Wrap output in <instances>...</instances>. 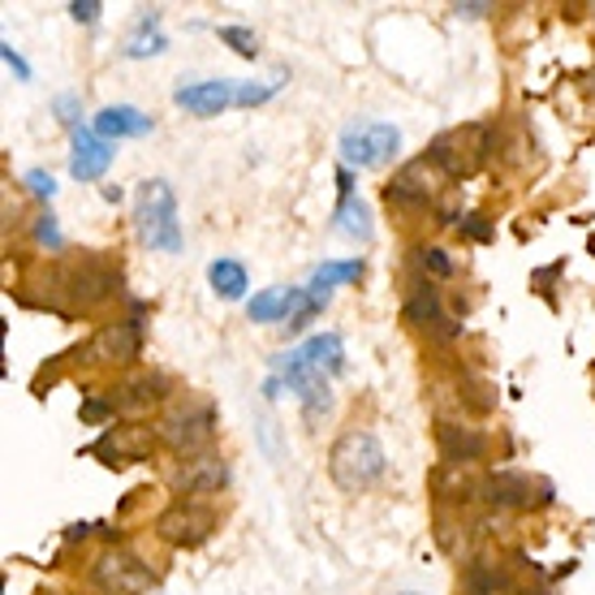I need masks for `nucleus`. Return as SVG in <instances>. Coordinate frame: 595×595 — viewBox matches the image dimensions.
<instances>
[{"mask_svg": "<svg viewBox=\"0 0 595 595\" xmlns=\"http://www.w3.org/2000/svg\"><path fill=\"white\" fill-rule=\"evenodd\" d=\"M121 289V272L96 250L48 268V302L61 311H96Z\"/></svg>", "mask_w": 595, "mask_h": 595, "instance_id": "1", "label": "nucleus"}, {"mask_svg": "<svg viewBox=\"0 0 595 595\" xmlns=\"http://www.w3.org/2000/svg\"><path fill=\"white\" fill-rule=\"evenodd\" d=\"M388 471V458H384V445L375 441V432H342L329 449V475L342 492H367L375 487Z\"/></svg>", "mask_w": 595, "mask_h": 595, "instance_id": "2", "label": "nucleus"}, {"mask_svg": "<svg viewBox=\"0 0 595 595\" xmlns=\"http://www.w3.org/2000/svg\"><path fill=\"white\" fill-rule=\"evenodd\" d=\"M134 234L142 246L177 255L182 250V225H177V195L169 190V182H142L138 199H134Z\"/></svg>", "mask_w": 595, "mask_h": 595, "instance_id": "3", "label": "nucleus"}, {"mask_svg": "<svg viewBox=\"0 0 595 595\" xmlns=\"http://www.w3.org/2000/svg\"><path fill=\"white\" fill-rule=\"evenodd\" d=\"M216 406L212 401H186V406H177V410H169L164 419H160V427H156V436L173 449V454H182V458H195V454H208V445H212V436H216Z\"/></svg>", "mask_w": 595, "mask_h": 595, "instance_id": "4", "label": "nucleus"}, {"mask_svg": "<svg viewBox=\"0 0 595 595\" xmlns=\"http://www.w3.org/2000/svg\"><path fill=\"white\" fill-rule=\"evenodd\" d=\"M401 147V129L388 121H350L337 138L346 169H384Z\"/></svg>", "mask_w": 595, "mask_h": 595, "instance_id": "5", "label": "nucleus"}, {"mask_svg": "<svg viewBox=\"0 0 595 595\" xmlns=\"http://www.w3.org/2000/svg\"><path fill=\"white\" fill-rule=\"evenodd\" d=\"M487 151H492V129L487 125H462V129L441 134L427 147V160L441 169V177H471L487 160Z\"/></svg>", "mask_w": 595, "mask_h": 595, "instance_id": "6", "label": "nucleus"}, {"mask_svg": "<svg viewBox=\"0 0 595 595\" xmlns=\"http://www.w3.org/2000/svg\"><path fill=\"white\" fill-rule=\"evenodd\" d=\"M216 522H221L216 505H208V500L195 496V500H173V505L160 513L156 531H160V540L173 544V548H195V544H203V540L216 531Z\"/></svg>", "mask_w": 595, "mask_h": 595, "instance_id": "7", "label": "nucleus"}, {"mask_svg": "<svg viewBox=\"0 0 595 595\" xmlns=\"http://www.w3.org/2000/svg\"><path fill=\"white\" fill-rule=\"evenodd\" d=\"M91 583L104 595H147L156 587V570L121 548H109L104 557H96L91 566Z\"/></svg>", "mask_w": 595, "mask_h": 595, "instance_id": "8", "label": "nucleus"}, {"mask_svg": "<svg viewBox=\"0 0 595 595\" xmlns=\"http://www.w3.org/2000/svg\"><path fill=\"white\" fill-rule=\"evenodd\" d=\"M230 483V462L221 458V454H195V458H186L173 475H169V487L177 492V500H195V496H212V492H221Z\"/></svg>", "mask_w": 595, "mask_h": 595, "instance_id": "9", "label": "nucleus"}, {"mask_svg": "<svg viewBox=\"0 0 595 595\" xmlns=\"http://www.w3.org/2000/svg\"><path fill=\"white\" fill-rule=\"evenodd\" d=\"M436 186H441V169L423 156V160H410L393 173V182L384 186V199L397 208H427L436 199Z\"/></svg>", "mask_w": 595, "mask_h": 595, "instance_id": "10", "label": "nucleus"}, {"mask_svg": "<svg viewBox=\"0 0 595 595\" xmlns=\"http://www.w3.org/2000/svg\"><path fill=\"white\" fill-rule=\"evenodd\" d=\"M483 492H487V500H492V505H509V509L544 505V500L553 496V487H548V483L522 475V471H496V475H487Z\"/></svg>", "mask_w": 595, "mask_h": 595, "instance_id": "11", "label": "nucleus"}, {"mask_svg": "<svg viewBox=\"0 0 595 595\" xmlns=\"http://www.w3.org/2000/svg\"><path fill=\"white\" fill-rule=\"evenodd\" d=\"M406 320L414 324V329H423V333H432V337H458V324L445 315V307H441V294L432 289V281H414L410 285V298H406Z\"/></svg>", "mask_w": 595, "mask_h": 595, "instance_id": "12", "label": "nucleus"}, {"mask_svg": "<svg viewBox=\"0 0 595 595\" xmlns=\"http://www.w3.org/2000/svg\"><path fill=\"white\" fill-rule=\"evenodd\" d=\"M109 164H113V142H109V138H100L96 129L78 125V129H74V160H70V177H74V182H100V177L109 173Z\"/></svg>", "mask_w": 595, "mask_h": 595, "instance_id": "13", "label": "nucleus"}, {"mask_svg": "<svg viewBox=\"0 0 595 595\" xmlns=\"http://www.w3.org/2000/svg\"><path fill=\"white\" fill-rule=\"evenodd\" d=\"M142 350V324L138 320H121V324H109L91 337L87 346V358L91 362H134Z\"/></svg>", "mask_w": 595, "mask_h": 595, "instance_id": "14", "label": "nucleus"}, {"mask_svg": "<svg viewBox=\"0 0 595 595\" xmlns=\"http://www.w3.org/2000/svg\"><path fill=\"white\" fill-rule=\"evenodd\" d=\"M156 432H147V427H113V432H104L100 441H96V458H109V467H129V462H142L151 449H156Z\"/></svg>", "mask_w": 595, "mask_h": 595, "instance_id": "15", "label": "nucleus"}, {"mask_svg": "<svg viewBox=\"0 0 595 595\" xmlns=\"http://www.w3.org/2000/svg\"><path fill=\"white\" fill-rule=\"evenodd\" d=\"M238 96V83H225V78H212V83H195V87H177L173 104L186 109L190 117H221Z\"/></svg>", "mask_w": 595, "mask_h": 595, "instance_id": "16", "label": "nucleus"}, {"mask_svg": "<svg viewBox=\"0 0 595 595\" xmlns=\"http://www.w3.org/2000/svg\"><path fill=\"white\" fill-rule=\"evenodd\" d=\"M302 302H307V289H285V285H276V289L255 294V298L246 302V315H250V324H276V320H294V315L302 311Z\"/></svg>", "mask_w": 595, "mask_h": 595, "instance_id": "17", "label": "nucleus"}, {"mask_svg": "<svg viewBox=\"0 0 595 595\" xmlns=\"http://www.w3.org/2000/svg\"><path fill=\"white\" fill-rule=\"evenodd\" d=\"M169 397V380L164 375H134L113 388V410H125V414H138V410H151Z\"/></svg>", "mask_w": 595, "mask_h": 595, "instance_id": "18", "label": "nucleus"}, {"mask_svg": "<svg viewBox=\"0 0 595 595\" xmlns=\"http://www.w3.org/2000/svg\"><path fill=\"white\" fill-rule=\"evenodd\" d=\"M436 436H441V454H445V462H449V467H471V462H479V458L487 454V436L475 432V427H462V423H441V427H436Z\"/></svg>", "mask_w": 595, "mask_h": 595, "instance_id": "19", "label": "nucleus"}, {"mask_svg": "<svg viewBox=\"0 0 595 595\" xmlns=\"http://www.w3.org/2000/svg\"><path fill=\"white\" fill-rule=\"evenodd\" d=\"M509 592H513V574L500 561L479 557V561H471L462 570V595H509Z\"/></svg>", "mask_w": 595, "mask_h": 595, "instance_id": "20", "label": "nucleus"}, {"mask_svg": "<svg viewBox=\"0 0 595 595\" xmlns=\"http://www.w3.org/2000/svg\"><path fill=\"white\" fill-rule=\"evenodd\" d=\"M100 138H138V134H147L151 129V117L147 113H138L134 104H109V109H100L96 113V125H91Z\"/></svg>", "mask_w": 595, "mask_h": 595, "instance_id": "21", "label": "nucleus"}, {"mask_svg": "<svg viewBox=\"0 0 595 595\" xmlns=\"http://www.w3.org/2000/svg\"><path fill=\"white\" fill-rule=\"evenodd\" d=\"M298 358H302L307 367L324 371V375H337V371L346 367V346H342V333H320V337L302 342V346H298Z\"/></svg>", "mask_w": 595, "mask_h": 595, "instance_id": "22", "label": "nucleus"}, {"mask_svg": "<svg viewBox=\"0 0 595 595\" xmlns=\"http://www.w3.org/2000/svg\"><path fill=\"white\" fill-rule=\"evenodd\" d=\"M208 281H212V289H216L225 302H238V298H246V289H250L246 268H241L238 259H216V263L208 268Z\"/></svg>", "mask_w": 595, "mask_h": 595, "instance_id": "23", "label": "nucleus"}, {"mask_svg": "<svg viewBox=\"0 0 595 595\" xmlns=\"http://www.w3.org/2000/svg\"><path fill=\"white\" fill-rule=\"evenodd\" d=\"M156 26H160V13H156V9H151V13H142V17H138V30H134V39L125 44V57L142 61V57H156V52H164V48H169V39H164Z\"/></svg>", "mask_w": 595, "mask_h": 595, "instance_id": "24", "label": "nucleus"}, {"mask_svg": "<svg viewBox=\"0 0 595 595\" xmlns=\"http://www.w3.org/2000/svg\"><path fill=\"white\" fill-rule=\"evenodd\" d=\"M362 276V259H346V263H320L315 268V276H311V294H329V289H337V285H350Z\"/></svg>", "mask_w": 595, "mask_h": 595, "instance_id": "25", "label": "nucleus"}, {"mask_svg": "<svg viewBox=\"0 0 595 595\" xmlns=\"http://www.w3.org/2000/svg\"><path fill=\"white\" fill-rule=\"evenodd\" d=\"M333 221H337V234L358 238V241H371V212H367L362 199H342V208H337Z\"/></svg>", "mask_w": 595, "mask_h": 595, "instance_id": "26", "label": "nucleus"}, {"mask_svg": "<svg viewBox=\"0 0 595 595\" xmlns=\"http://www.w3.org/2000/svg\"><path fill=\"white\" fill-rule=\"evenodd\" d=\"M414 263H419L427 276H441V281L458 272V263H454V259H449L441 246H419V250H414Z\"/></svg>", "mask_w": 595, "mask_h": 595, "instance_id": "27", "label": "nucleus"}, {"mask_svg": "<svg viewBox=\"0 0 595 595\" xmlns=\"http://www.w3.org/2000/svg\"><path fill=\"white\" fill-rule=\"evenodd\" d=\"M221 39H225L238 57H246V61L259 57V39H255V30H246V26H221Z\"/></svg>", "mask_w": 595, "mask_h": 595, "instance_id": "28", "label": "nucleus"}, {"mask_svg": "<svg viewBox=\"0 0 595 595\" xmlns=\"http://www.w3.org/2000/svg\"><path fill=\"white\" fill-rule=\"evenodd\" d=\"M276 91H281V78H276V83H263V87H255V83H238V96H234V104H238V109H255V104L272 100Z\"/></svg>", "mask_w": 595, "mask_h": 595, "instance_id": "29", "label": "nucleus"}, {"mask_svg": "<svg viewBox=\"0 0 595 595\" xmlns=\"http://www.w3.org/2000/svg\"><path fill=\"white\" fill-rule=\"evenodd\" d=\"M35 241H39V246H48V250H61V246H65V238H61V230H57V216H52V212L35 216Z\"/></svg>", "mask_w": 595, "mask_h": 595, "instance_id": "30", "label": "nucleus"}, {"mask_svg": "<svg viewBox=\"0 0 595 595\" xmlns=\"http://www.w3.org/2000/svg\"><path fill=\"white\" fill-rule=\"evenodd\" d=\"M22 182H26V190H30L35 199H52V195H57V182H52V173H44V169H30Z\"/></svg>", "mask_w": 595, "mask_h": 595, "instance_id": "31", "label": "nucleus"}, {"mask_svg": "<svg viewBox=\"0 0 595 595\" xmlns=\"http://www.w3.org/2000/svg\"><path fill=\"white\" fill-rule=\"evenodd\" d=\"M0 57H4V65H9V70H13L17 78H22V83H30V78H35V70L26 65V57H22V52H17L13 44H0Z\"/></svg>", "mask_w": 595, "mask_h": 595, "instance_id": "32", "label": "nucleus"}, {"mask_svg": "<svg viewBox=\"0 0 595 595\" xmlns=\"http://www.w3.org/2000/svg\"><path fill=\"white\" fill-rule=\"evenodd\" d=\"M70 13H74V22H87V26H91V22H100L104 4H100V0H74Z\"/></svg>", "mask_w": 595, "mask_h": 595, "instance_id": "33", "label": "nucleus"}, {"mask_svg": "<svg viewBox=\"0 0 595 595\" xmlns=\"http://www.w3.org/2000/svg\"><path fill=\"white\" fill-rule=\"evenodd\" d=\"M78 414H83V423H100V419H109V414H117V410H113L109 397H96V401H87Z\"/></svg>", "mask_w": 595, "mask_h": 595, "instance_id": "34", "label": "nucleus"}, {"mask_svg": "<svg viewBox=\"0 0 595 595\" xmlns=\"http://www.w3.org/2000/svg\"><path fill=\"white\" fill-rule=\"evenodd\" d=\"M52 109L61 113L65 125H74V129H78V96H57V104H52Z\"/></svg>", "mask_w": 595, "mask_h": 595, "instance_id": "35", "label": "nucleus"}, {"mask_svg": "<svg viewBox=\"0 0 595 595\" xmlns=\"http://www.w3.org/2000/svg\"><path fill=\"white\" fill-rule=\"evenodd\" d=\"M462 234L475 241H487L492 238V225H487V216H467V221H462Z\"/></svg>", "mask_w": 595, "mask_h": 595, "instance_id": "36", "label": "nucleus"}, {"mask_svg": "<svg viewBox=\"0 0 595 595\" xmlns=\"http://www.w3.org/2000/svg\"><path fill=\"white\" fill-rule=\"evenodd\" d=\"M87 535H91V526H87V522H74V526L65 531V540H70V544H78V540H87Z\"/></svg>", "mask_w": 595, "mask_h": 595, "instance_id": "37", "label": "nucleus"}, {"mask_svg": "<svg viewBox=\"0 0 595 595\" xmlns=\"http://www.w3.org/2000/svg\"><path fill=\"white\" fill-rule=\"evenodd\" d=\"M454 13H467V17H479V13H487V4H458Z\"/></svg>", "mask_w": 595, "mask_h": 595, "instance_id": "38", "label": "nucleus"}]
</instances>
